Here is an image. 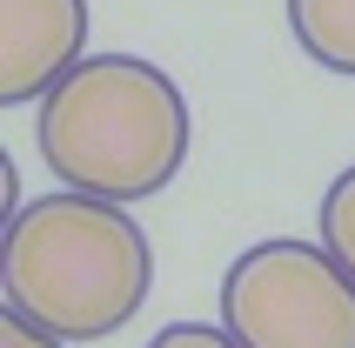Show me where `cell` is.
<instances>
[{
	"label": "cell",
	"instance_id": "cell-8",
	"mask_svg": "<svg viewBox=\"0 0 355 348\" xmlns=\"http://www.w3.org/2000/svg\"><path fill=\"white\" fill-rule=\"evenodd\" d=\"M0 348H67L60 342V335H47V329H34V322H27V315H0Z\"/></svg>",
	"mask_w": 355,
	"mask_h": 348
},
{
	"label": "cell",
	"instance_id": "cell-1",
	"mask_svg": "<svg viewBox=\"0 0 355 348\" xmlns=\"http://www.w3.org/2000/svg\"><path fill=\"white\" fill-rule=\"evenodd\" d=\"M7 308L60 342H107L155 288V248L121 201L40 194L7 221Z\"/></svg>",
	"mask_w": 355,
	"mask_h": 348
},
{
	"label": "cell",
	"instance_id": "cell-2",
	"mask_svg": "<svg viewBox=\"0 0 355 348\" xmlns=\"http://www.w3.org/2000/svg\"><path fill=\"white\" fill-rule=\"evenodd\" d=\"M40 161L74 194L101 201H148L188 161V101L155 60L141 54H87L34 121Z\"/></svg>",
	"mask_w": 355,
	"mask_h": 348
},
{
	"label": "cell",
	"instance_id": "cell-7",
	"mask_svg": "<svg viewBox=\"0 0 355 348\" xmlns=\"http://www.w3.org/2000/svg\"><path fill=\"white\" fill-rule=\"evenodd\" d=\"M148 348H241L228 329H208V322H168Z\"/></svg>",
	"mask_w": 355,
	"mask_h": 348
},
{
	"label": "cell",
	"instance_id": "cell-5",
	"mask_svg": "<svg viewBox=\"0 0 355 348\" xmlns=\"http://www.w3.org/2000/svg\"><path fill=\"white\" fill-rule=\"evenodd\" d=\"M288 27L315 67L355 80V0H288Z\"/></svg>",
	"mask_w": 355,
	"mask_h": 348
},
{
	"label": "cell",
	"instance_id": "cell-4",
	"mask_svg": "<svg viewBox=\"0 0 355 348\" xmlns=\"http://www.w3.org/2000/svg\"><path fill=\"white\" fill-rule=\"evenodd\" d=\"M87 60V0H0V107H40Z\"/></svg>",
	"mask_w": 355,
	"mask_h": 348
},
{
	"label": "cell",
	"instance_id": "cell-6",
	"mask_svg": "<svg viewBox=\"0 0 355 348\" xmlns=\"http://www.w3.org/2000/svg\"><path fill=\"white\" fill-rule=\"evenodd\" d=\"M322 248L336 254L342 268L355 275V168H342L336 181H329V194H322Z\"/></svg>",
	"mask_w": 355,
	"mask_h": 348
},
{
	"label": "cell",
	"instance_id": "cell-3",
	"mask_svg": "<svg viewBox=\"0 0 355 348\" xmlns=\"http://www.w3.org/2000/svg\"><path fill=\"white\" fill-rule=\"evenodd\" d=\"M221 329L241 348H355V275L302 234L255 241L221 275Z\"/></svg>",
	"mask_w": 355,
	"mask_h": 348
}]
</instances>
